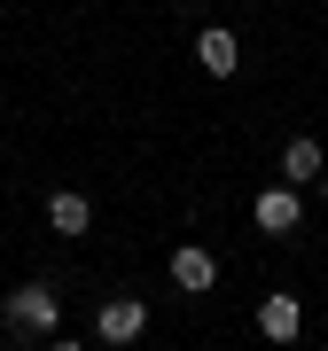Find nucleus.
I'll return each mask as SVG.
<instances>
[{
  "mask_svg": "<svg viewBox=\"0 0 328 351\" xmlns=\"http://www.w3.org/2000/svg\"><path fill=\"white\" fill-rule=\"evenodd\" d=\"M211 281H219V258L203 250V242H180V250H172V289H188V297H203Z\"/></svg>",
  "mask_w": 328,
  "mask_h": 351,
  "instance_id": "39448f33",
  "label": "nucleus"
},
{
  "mask_svg": "<svg viewBox=\"0 0 328 351\" xmlns=\"http://www.w3.org/2000/svg\"><path fill=\"white\" fill-rule=\"evenodd\" d=\"M320 203H328V172H320Z\"/></svg>",
  "mask_w": 328,
  "mask_h": 351,
  "instance_id": "9d476101",
  "label": "nucleus"
},
{
  "mask_svg": "<svg viewBox=\"0 0 328 351\" xmlns=\"http://www.w3.org/2000/svg\"><path fill=\"white\" fill-rule=\"evenodd\" d=\"M47 226H55L63 242H78V234L94 226V203L78 195V188H55V195H47Z\"/></svg>",
  "mask_w": 328,
  "mask_h": 351,
  "instance_id": "0eeeda50",
  "label": "nucleus"
},
{
  "mask_svg": "<svg viewBox=\"0 0 328 351\" xmlns=\"http://www.w3.org/2000/svg\"><path fill=\"white\" fill-rule=\"evenodd\" d=\"M320 172H328L320 141H313V133H290V149H281V180H290V188H305V180H320Z\"/></svg>",
  "mask_w": 328,
  "mask_h": 351,
  "instance_id": "6e6552de",
  "label": "nucleus"
},
{
  "mask_svg": "<svg viewBox=\"0 0 328 351\" xmlns=\"http://www.w3.org/2000/svg\"><path fill=\"white\" fill-rule=\"evenodd\" d=\"M47 351H86V343H47Z\"/></svg>",
  "mask_w": 328,
  "mask_h": 351,
  "instance_id": "1a4fd4ad",
  "label": "nucleus"
},
{
  "mask_svg": "<svg viewBox=\"0 0 328 351\" xmlns=\"http://www.w3.org/2000/svg\"><path fill=\"white\" fill-rule=\"evenodd\" d=\"M141 328H149V304H141V297H110L94 313V336L102 343H141Z\"/></svg>",
  "mask_w": 328,
  "mask_h": 351,
  "instance_id": "7ed1b4c3",
  "label": "nucleus"
},
{
  "mask_svg": "<svg viewBox=\"0 0 328 351\" xmlns=\"http://www.w3.org/2000/svg\"><path fill=\"white\" fill-rule=\"evenodd\" d=\"M258 336H266V343H297V336H305V304L290 297V289H274V297L258 304Z\"/></svg>",
  "mask_w": 328,
  "mask_h": 351,
  "instance_id": "20e7f679",
  "label": "nucleus"
},
{
  "mask_svg": "<svg viewBox=\"0 0 328 351\" xmlns=\"http://www.w3.org/2000/svg\"><path fill=\"white\" fill-rule=\"evenodd\" d=\"M250 219H258V234H297V226H305V195L281 180V188H266V195L250 203Z\"/></svg>",
  "mask_w": 328,
  "mask_h": 351,
  "instance_id": "f03ea898",
  "label": "nucleus"
},
{
  "mask_svg": "<svg viewBox=\"0 0 328 351\" xmlns=\"http://www.w3.org/2000/svg\"><path fill=\"white\" fill-rule=\"evenodd\" d=\"M8 328L16 336H55V320H63V304H55V289L47 281H24V289H8Z\"/></svg>",
  "mask_w": 328,
  "mask_h": 351,
  "instance_id": "f257e3e1",
  "label": "nucleus"
},
{
  "mask_svg": "<svg viewBox=\"0 0 328 351\" xmlns=\"http://www.w3.org/2000/svg\"><path fill=\"white\" fill-rule=\"evenodd\" d=\"M196 63L211 71V78H235V71H242V47H235V32H227V24L196 32Z\"/></svg>",
  "mask_w": 328,
  "mask_h": 351,
  "instance_id": "423d86ee",
  "label": "nucleus"
}]
</instances>
